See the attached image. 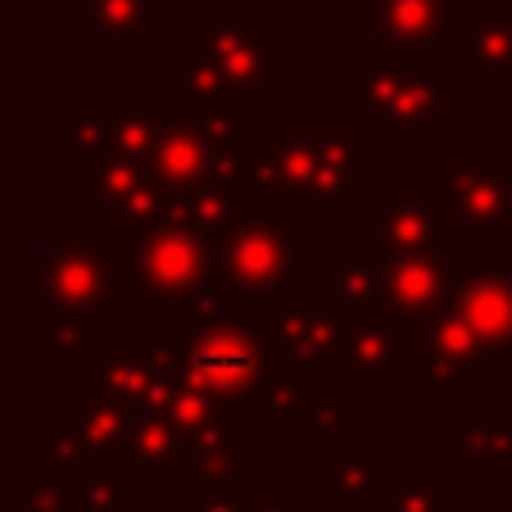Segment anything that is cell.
I'll use <instances>...</instances> for the list:
<instances>
[{
    "label": "cell",
    "mask_w": 512,
    "mask_h": 512,
    "mask_svg": "<svg viewBox=\"0 0 512 512\" xmlns=\"http://www.w3.org/2000/svg\"><path fill=\"white\" fill-rule=\"evenodd\" d=\"M245 200H304L313 209H354L372 195V141L349 123L272 118L259 141H241Z\"/></svg>",
    "instance_id": "1"
},
{
    "label": "cell",
    "mask_w": 512,
    "mask_h": 512,
    "mask_svg": "<svg viewBox=\"0 0 512 512\" xmlns=\"http://www.w3.org/2000/svg\"><path fill=\"white\" fill-rule=\"evenodd\" d=\"M309 227L295 223L281 200H236L213 227L209 281L241 309L309 304Z\"/></svg>",
    "instance_id": "2"
},
{
    "label": "cell",
    "mask_w": 512,
    "mask_h": 512,
    "mask_svg": "<svg viewBox=\"0 0 512 512\" xmlns=\"http://www.w3.org/2000/svg\"><path fill=\"white\" fill-rule=\"evenodd\" d=\"M345 105V123L372 145H431L454 123L449 87L426 59H349Z\"/></svg>",
    "instance_id": "3"
},
{
    "label": "cell",
    "mask_w": 512,
    "mask_h": 512,
    "mask_svg": "<svg viewBox=\"0 0 512 512\" xmlns=\"http://www.w3.org/2000/svg\"><path fill=\"white\" fill-rule=\"evenodd\" d=\"M127 290H136L145 304H186L200 286H209L213 272V232L191 223L177 204H168L155 218L118 232Z\"/></svg>",
    "instance_id": "4"
},
{
    "label": "cell",
    "mask_w": 512,
    "mask_h": 512,
    "mask_svg": "<svg viewBox=\"0 0 512 512\" xmlns=\"http://www.w3.org/2000/svg\"><path fill=\"white\" fill-rule=\"evenodd\" d=\"M127 300V272L118 245L105 241L100 223H64L37 259V309L78 313L105 322Z\"/></svg>",
    "instance_id": "5"
},
{
    "label": "cell",
    "mask_w": 512,
    "mask_h": 512,
    "mask_svg": "<svg viewBox=\"0 0 512 512\" xmlns=\"http://www.w3.org/2000/svg\"><path fill=\"white\" fill-rule=\"evenodd\" d=\"M431 191L445 213L449 250H508L512 245V164L440 159Z\"/></svg>",
    "instance_id": "6"
},
{
    "label": "cell",
    "mask_w": 512,
    "mask_h": 512,
    "mask_svg": "<svg viewBox=\"0 0 512 512\" xmlns=\"http://www.w3.org/2000/svg\"><path fill=\"white\" fill-rule=\"evenodd\" d=\"M268 368H272L268 340H263V331L250 327L245 313H232V318H218V322H200V327L186 331L182 381L200 386L204 395L218 399V404L254 413Z\"/></svg>",
    "instance_id": "7"
},
{
    "label": "cell",
    "mask_w": 512,
    "mask_h": 512,
    "mask_svg": "<svg viewBox=\"0 0 512 512\" xmlns=\"http://www.w3.org/2000/svg\"><path fill=\"white\" fill-rule=\"evenodd\" d=\"M490 358L494 354L485 349V340L449 304H440L431 318L413 327L404 377L417 395H467Z\"/></svg>",
    "instance_id": "8"
},
{
    "label": "cell",
    "mask_w": 512,
    "mask_h": 512,
    "mask_svg": "<svg viewBox=\"0 0 512 512\" xmlns=\"http://www.w3.org/2000/svg\"><path fill=\"white\" fill-rule=\"evenodd\" d=\"M200 46L209 50V59L223 68V78L236 87V96L245 105H263L268 91L277 82L290 78V41L272 37L268 23L259 19H204Z\"/></svg>",
    "instance_id": "9"
},
{
    "label": "cell",
    "mask_w": 512,
    "mask_h": 512,
    "mask_svg": "<svg viewBox=\"0 0 512 512\" xmlns=\"http://www.w3.org/2000/svg\"><path fill=\"white\" fill-rule=\"evenodd\" d=\"M445 41H449V78L454 82H512L508 0H458Z\"/></svg>",
    "instance_id": "10"
},
{
    "label": "cell",
    "mask_w": 512,
    "mask_h": 512,
    "mask_svg": "<svg viewBox=\"0 0 512 512\" xmlns=\"http://www.w3.org/2000/svg\"><path fill=\"white\" fill-rule=\"evenodd\" d=\"M164 100L168 109L186 118H200V123L218 127L227 136H241L250 105L236 96V87L223 78V68L209 59V50L200 46V37H191L182 46V55L164 59Z\"/></svg>",
    "instance_id": "11"
},
{
    "label": "cell",
    "mask_w": 512,
    "mask_h": 512,
    "mask_svg": "<svg viewBox=\"0 0 512 512\" xmlns=\"http://www.w3.org/2000/svg\"><path fill=\"white\" fill-rule=\"evenodd\" d=\"M408 340H413V327H404L386 304L368 313H349L345 349H340V372H345L349 395H386L399 372L408 368Z\"/></svg>",
    "instance_id": "12"
},
{
    "label": "cell",
    "mask_w": 512,
    "mask_h": 512,
    "mask_svg": "<svg viewBox=\"0 0 512 512\" xmlns=\"http://www.w3.org/2000/svg\"><path fill=\"white\" fill-rule=\"evenodd\" d=\"M368 223H372V250L377 254H426L449 250L445 245V213L435 200L431 182H395L372 186L368 195Z\"/></svg>",
    "instance_id": "13"
},
{
    "label": "cell",
    "mask_w": 512,
    "mask_h": 512,
    "mask_svg": "<svg viewBox=\"0 0 512 512\" xmlns=\"http://www.w3.org/2000/svg\"><path fill=\"white\" fill-rule=\"evenodd\" d=\"M59 426L78 440L87 467H109L127 476V431H132V408L105 390L78 381L59 395Z\"/></svg>",
    "instance_id": "14"
},
{
    "label": "cell",
    "mask_w": 512,
    "mask_h": 512,
    "mask_svg": "<svg viewBox=\"0 0 512 512\" xmlns=\"http://www.w3.org/2000/svg\"><path fill=\"white\" fill-rule=\"evenodd\" d=\"M78 28L109 64H136L145 50L164 41L168 14L159 0H73Z\"/></svg>",
    "instance_id": "15"
},
{
    "label": "cell",
    "mask_w": 512,
    "mask_h": 512,
    "mask_svg": "<svg viewBox=\"0 0 512 512\" xmlns=\"http://www.w3.org/2000/svg\"><path fill=\"white\" fill-rule=\"evenodd\" d=\"M268 340V354L286 368L300 372H322L336 368L340 372V349H345V318L336 309H313V304H286V309H272V322L263 331Z\"/></svg>",
    "instance_id": "16"
},
{
    "label": "cell",
    "mask_w": 512,
    "mask_h": 512,
    "mask_svg": "<svg viewBox=\"0 0 512 512\" xmlns=\"http://www.w3.org/2000/svg\"><path fill=\"white\" fill-rule=\"evenodd\" d=\"M445 304L485 340L490 354H508L512 349V268L485 263V268L454 272Z\"/></svg>",
    "instance_id": "17"
},
{
    "label": "cell",
    "mask_w": 512,
    "mask_h": 512,
    "mask_svg": "<svg viewBox=\"0 0 512 512\" xmlns=\"http://www.w3.org/2000/svg\"><path fill=\"white\" fill-rule=\"evenodd\" d=\"M449 250L426 254H381V300L404 327H417L445 304L449 290Z\"/></svg>",
    "instance_id": "18"
},
{
    "label": "cell",
    "mask_w": 512,
    "mask_h": 512,
    "mask_svg": "<svg viewBox=\"0 0 512 512\" xmlns=\"http://www.w3.org/2000/svg\"><path fill=\"white\" fill-rule=\"evenodd\" d=\"M458 0H368V28L399 59H426L449 37Z\"/></svg>",
    "instance_id": "19"
},
{
    "label": "cell",
    "mask_w": 512,
    "mask_h": 512,
    "mask_svg": "<svg viewBox=\"0 0 512 512\" xmlns=\"http://www.w3.org/2000/svg\"><path fill=\"white\" fill-rule=\"evenodd\" d=\"M182 472H186V431L164 413V408H132L127 476H136L145 494H159Z\"/></svg>",
    "instance_id": "20"
},
{
    "label": "cell",
    "mask_w": 512,
    "mask_h": 512,
    "mask_svg": "<svg viewBox=\"0 0 512 512\" xmlns=\"http://www.w3.org/2000/svg\"><path fill=\"white\" fill-rule=\"evenodd\" d=\"M245 449H250V413L218 404L186 435V472L204 481H245Z\"/></svg>",
    "instance_id": "21"
},
{
    "label": "cell",
    "mask_w": 512,
    "mask_h": 512,
    "mask_svg": "<svg viewBox=\"0 0 512 512\" xmlns=\"http://www.w3.org/2000/svg\"><path fill=\"white\" fill-rule=\"evenodd\" d=\"M454 431V472L499 476L512 472V413L508 408H458L449 417Z\"/></svg>",
    "instance_id": "22"
},
{
    "label": "cell",
    "mask_w": 512,
    "mask_h": 512,
    "mask_svg": "<svg viewBox=\"0 0 512 512\" xmlns=\"http://www.w3.org/2000/svg\"><path fill=\"white\" fill-rule=\"evenodd\" d=\"M78 381L123 399L127 408H164L168 395H173V381L159 377V372L150 368V358L141 354V345L136 349H100L87 368L78 372Z\"/></svg>",
    "instance_id": "23"
},
{
    "label": "cell",
    "mask_w": 512,
    "mask_h": 512,
    "mask_svg": "<svg viewBox=\"0 0 512 512\" xmlns=\"http://www.w3.org/2000/svg\"><path fill=\"white\" fill-rule=\"evenodd\" d=\"M390 472V449H327V512H368Z\"/></svg>",
    "instance_id": "24"
},
{
    "label": "cell",
    "mask_w": 512,
    "mask_h": 512,
    "mask_svg": "<svg viewBox=\"0 0 512 512\" xmlns=\"http://www.w3.org/2000/svg\"><path fill=\"white\" fill-rule=\"evenodd\" d=\"M331 272V309L336 313H368L381 309V254L372 245H331L327 250Z\"/></svg>",
    "instance_id": "25"
},
{
    "label": "cell",
    "mask_w": 512,
    "mask_h": 512,
    "mask_svg": "<svg viewBox=\"0 0 512 512\" xmlns=\"http://www.w3.org/2000/svg\"><path fill=\"white\" fill-rule=\"evenodd\" d=\"M168 114L173 109L164 100H114V109H109V155L150 164V150H155Z\"/></svg>",
    "instance_id": "26"
},
{
    "label": "cell",
    "mask_w": 512,
    "mask_h": 512,
    "mask_svg": "<svg viewBox=\"0 0 512 512\" xmlns=\"http://www.w3.org/2000/svg\"><path fill=\"white\" fill-rule=\"evenodd\" d=\"M37 345L46 354L59 358L64 372H82L91 358L100 354V322L96 318H78V313H55V309H37Z\"/></svg>",
    "instance_id": "27"
},
{
    "label": "cell",
    "mask_w": 512,
    "mask_h": 512,
    "mask_svg": "<svg viewBox=\"0 0 512 512\" xmlns=\"http://www.w3.org/2000/svg\"><path fill=\"white\" fill-rule=\"evenodd\" d=\"M309 372L300 368H286L272 358L268 377H263V390H259V408L254 413L263 417L272 435H300L304 431V404H309Z\"/></svg>",
    "instance_id": "28"
},
{
    "label": "cell",
    "mask_w": 512,
    "mask_h": 512,
    "mask_svg": "<svg viewBox=\"0 0 512 512\" xmlns=\"http://www.w3.org/2000/svg\"><path fill=\"white\" fill-rule=\"evenodd\" d=\"M368 512H454L449 472H390Z\"/></svg>",
    "instance_id": "29"
},
{
    "label": "cell",
    "mask_w": 512,
    "mask_h": 512,
    "mask_svg": "<svg viewBox=\"0 0 512 512\" xmlns=\"http://www.w3.org/2000/svg\"><path fill=\"white\" fill-rule=\"evenodd\" d=\"M109 109L114 100H82L73 123H68L64 141H59V164L64 168H87L109 150Z\"/></svg>",
    "instance_id": "30"
},
{
    "label": "cell",
    "mask_w": 512,
    "mask_h": 512,
    "mask_svg": "<svg viewBox=\"0 0 512 512\" xmlns=\"http://www.w3.org/2000/svg\"><path fill=\"white\" fill-rule=\"evenodd\" d=\"M349 431V386H309V404H304V449L309 454H327L331 440Z\"/></svg>",
    "instance_id": "31"
},
{
    "label": "cell",
    "mask_w": 512,
    "mask_h": 512,
    "mask_svg": "<svg viewBox=\"0 0 512 512\" xmlns=\"http://www.w3.org/2000/svg\"><path fill=\"white\" fill-rule=\"evenodd\" d=\"M164 209V186L150 177V168H145L141 177H136L127 191H118L109 204H100V227H109V232H123V227H136L145 223V218H155V213Z\"/></svg>",
    "instance_id": "32"
},
{
    "label": "cell",
    "mask_w": 512,
    "mask_h": 512,
    "mask_svg": "<svg viewBox=\"0 0 512 512\" xmlns=\"http://www.w3.org/2000/svg\"><path fill=\"white\" fill-rule=\"evenodd\" d=\"M141 173H145V164H132V159H118V155H109L105 150V155L91 159L87 168H78V177H82L78 200L87 204V209H100V204H109L118 191H127Z\"/></svg>",
    "instance_id": "33"
},
{
    "label": "cell",
    "mask_w": 512,
    "mask_h": 512,
    "mask_svg": "<svg viewBox=\"0 0 512 512\" xmlns=\"http://www.w3.org/2000/svg\"><path fill=\"white\" fill-rule=\"evenodd\" d=\"M14 499L23 512H78V485H73V476L37 467L14 485Z\"/></svg>",
    "instance_id": "34"
},
{
    "label": "cell",
    "mask_w": 512,
    "mask_h": 512,
    "mask_svg": "<svg viewBox=\"0 0 512 512\" xmlns=\"http://www.w3.org/2000/svg\"><path fill=\"white\" fill-rule=\"evenodd\" d=\"M182 481V512H245L250 481H204V476H182Z\"/></svg>",
    "instance_id": "35"
},
{
    "label": "cell",
    "mask_w": 512,
    "mask_h": 512,
    "mask_svg": "<svg viewBox=\"0 0 512 512\" xmlns=\"http://www.w3.org/2000/svg\"><path fill=\"white\" fill-rule=\"evenodd\" d=\"M78 485V512H123V472H109V467H82L73 476Z\"/></svg>",
    "instance_id": "36"
},
{
    "label": "cell",
    "mask_w": 512,
    "mask_h": 512,
    "mask_svg": "<svg viewBox=\"0 0 512 512\" xmlns=\"http://www.w3.org/2000/svg\"><path fill=\"white\" fill-rule=\"evenodd\" d=\"M141 354L150 358V368L168 381H182L186 368V331L177 327H145L141 331Z\"/></svg>",
    "instance_id": "37"
},
{
    "label": "cell",
    "mask_w": 512,
    "mask_h": 512,
    "mask_svg": "<svg viewBox=\"0 0 512 512\" xmlns=\"http://www.w3.org/2000/svg\"><path fill=\"white\" fill-rule=\"evenodd\" d=\"M218 408V399H209L200 386H191V381H173V395H168V404H164V413L173 417L177 426H182L186 435L195 431V426L204 422V417Z\"/></svg>",
    "instance_id": "38"
},
{
    "label": "cell",
    "mask_w": 512,
    "mask_h": 512,
    "mask_svg": "<svg viewBox=\"0 0 512 512\" xmlns=\"http://www.w3.org/2000/svg\"><path fill=\"white\" fill-rule=\"evenodd\" d=\"M41 467H46V472H59V476H78L82 467H87L78 440H73L64 426H55V431L41 440Z\"/></svg>",
    "instance_id": "39"
},
{
    "label": "cell",
    "mask_w": 512,
    "mask_h": 512,
    "mask_svg": "<svg viewBox=\"0 0 512 512\" xmlns=\"http://www.w3.org/2000/svg\"><path fill=\"white\" fill-rule=\"evenodd\" d=\"M232 313H245V309L236 300H227L213 281H209V286H200L191 300H186V322H191V327H200V322H218V318H232Z\"/></svg>",
    "instance_id": "40"
},
{
    "label": "cell",
    "mask_w": 512,
    "mask_h": 512,
    "mask_svg": "<svg viewBox=\"0 0 512 512\" xmlns=\"http://www.w3.org/2000/svg\"><path fill=\"white\" fill-rule=\"evenodd\" d=\"M23 200H19V186L5 182L0 173V250H14L23 241Z\"/></svg>",
    "instance_id": "41"
},
{
    "label": "cell",
    "mask_w": 512,
    "mask_h": 512,
    "mask_svg": "<svg viewBox=\"0 0 512 512\" xmlns=\"http://www.w3.org/2000/svg\"><path fill=\"white\" fill-rule=\"evenodd\" d=\"M245 512H313V503H309V494L304 490H286V494L245 490Z\"/></svg>",
    "instance_id": "42"
},
{
    "label": "cell",
    "mask_w": 512,
    "mask_h": 512,
    "mask_svg": "<svg viewBox=\"0 0 512 512\" xmlns=\"http://www.w3.org/2000/svg\"><path fill=\"white\" fill-rule=\"evenodd\" d=\"M295 5H300V0H245V14L272 28V23L290 19V10H295Z\"/></svg>",
    "instance_id": "43"
},
{
    "label": "cell",
    "mask_w": 512,
    "mask_h": 512,
    "mask_svg": "<svg viewBox=\"0 0 512 512\" xmlns=\"http://www.w3.org/2000/svg\"><path fill=\"white\" fill-rule=\"evenodd\" d=\"M159 5H164L168 23H173V19H186V10H191V5H200V0H159Z\"/></svg>",
    "instance_id": "44"
},
{
    "label": "cell",
    "mask_w": 512,
    "mask_h": 512,
    "mask_svg": "<svg viewBox=\"0 0 512 512\" xmlns=\"http://www.w3.org/2000/svg\"><path fill=\"white\" fill-rule=\"evenodd\" d=\"M0 512H23L19 499H14V490H0Z\"/></svg>",
    "instance_id": "45"
},
{
    "label": "cell",
    "mask_w": 512,
    "mask_h": 512,
    "mask_svg": "<svg viewBox=\"0 0 512 512\" xmlns=\"http://www.w3.org/2000/svg\"><path fill=\"white\" fill-rule=\"evenodd\" d=\"M508 5H512V0H508Z\"/></svg>",
    "instance_id": "46"
}]
</instances>
